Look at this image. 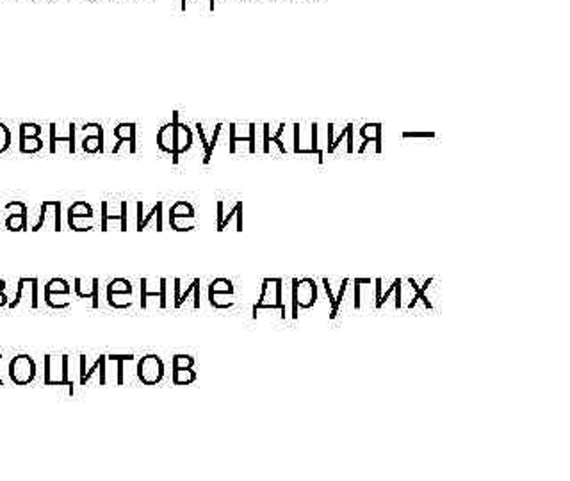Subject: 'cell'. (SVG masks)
<instances>
[{"instance_id": "1", "label": "cell", "mask_w": 570, "mask_h": 481, "mask_svg": "<svg viewBox=\"0 0 570 481\" xmlns=\"http://www.w3.org/2000/svg\"><path fill=\"white\" fill-rule=\"evenodd\" d=\"M45 385H66L69 394L74 396L75 387L74 381L69 380V357L68 355H59V357H52V355H45Z\"/></svg>"}, {"instance_id": "2", "label": "cell", "mask_w": 570, "mask_h": 481, "mask_svg": "<svg viewBox=\"0 0 570 481\" xmlns=\"http://www.w3.org/2000/svg\"><path fill=\"white\" fill-rule=\"evenodd\" d=\"M36 371H38L36 360L25 353L13 357L8 367L9 380L15 385H20V387H22V385L32 383V381L36 380Z\"/></svg>"}, {"instance_id": "3", "label": "cell", "mask_w": 570, "mask_h": 481, "mask_svg": "<svg viewBox=\"0 0 570 481\" xmlns=\"http://www.w3.org/2000/svg\"><path fill=\"white\" fill-rule=\"evenodd\" d=\"M139 381L142 385H157L164 378V362L157 355H145L139 358L138 367H135Z\"/></svg>"}, {"instance_id": "4", "label": "cell", "mask_w": 570, "mask_h": 481, "mask_svg": "<svg viewBox=\"0 0 570 481\" xmlns=\"http://www.w3.org/2000/svg\"><path fill=\"white\" fill-rule=\"evenodd\" d=\"M173 164H178V157L193 147V131L178 119V111H173Z\"/></svg>"}, {"instance_id": "5", "label": "cell", "mask_w": 570, "mask_h": 481, "mask_svg": "<svg viewBox=\"0 0 570 481\" xmlns=\"http://www.w3.org/2000/svg\"><path fill=\"white\" fill-rule=\"evenodd\" d=\"M194 357L191 355H175L173 357V383L191 385L197 381V373L193 371Z\"/></svg>"}, {"instance_id": "6", "label": "cell", "mask_w": 570, "mask_h": 481, "mask_svg": "<svg viewBox=\"0 0 570 481\" xmlns=\"http://www.w3.org/2000/svg\"><path fill=\"white\" fill-rule=\"evenodd\" d=\"M86 360H88L86 355H81V357H79V364H81V371H79V385H88V381L91 380L95 373L100 374V385L107 383V367H105V364H107V355H100L97 362L93 364L89 369L86 367Z\"/></svg>"}, {"instance_id": "7", "label": "cell", "mask_w": 570, "mask_h": 481, "mask_svg": "<svg viewBox=\"0 0 570 481\" xmlns=\"http://www.w3.org/2000/svg\"><path fill=\"white\" fill-rule=\"evenodd\" d=\"M93 207L84 200L75 202L74 205H69L68 212H66V221H68V227L74 232H81V221L82 220H93Z\"/></svg>"}, {"instance_id": "8", "label": "cell", "mask_w": 570, "mask_h": 481, "mask_svg": "<svg viewBox=\"0 0 570 481\" xmlns=\"http://www.w3.org/2000/svg\"><path fill=\"white\" fill-rule=\"evenodd\" d=\"M298 307L312 308L317 301V285L312 278H301L296 282Z\"/></svg>"}, {"instance_id": "9", "label": "cell", "mask_w": 570, "mask_h": 481, "mask_svg": "<svg viewBox=\"0 0 570 481\" xmlns=\"http://www.w3.org/2000/svg\"><path fill=\"white\" fill-rule=\"evenodd\" d=\"M135 132H138V125L132 124V121H125V124L116 125L114 138L118 139V143H116L114 148H112V154H118L124 143H128V145H131V154H135Z\"/></svg>"}, {"instance_id": "10", "label": "cell", "mask_w": 570, "mask_h": 481, "mask_svg": "<svg viewBox=\"0 0 570 481\" xmlns=\"http://www.w3.org/2000/svg\"><path fill=\"white\" fill-rule=\"evenodd\" d=\"M55 132H58V125L51 124V154H55V145L58 143H68L69 154H75L77 152V139H75V136H77V125L69 124L68 134L61 136V138Z\"/></svg>"}, {"instance_id": "11", "label": "cell", "mask_w": 570, "mask_h": 481, "mask_svg": "<svg viewBox=\"0 0 570 481\" xmlns=\"http://www.w3.org/2000/svg\"><path fill=\"white\" fill-rule=\"evenodd\" d=\"M152 220H155V230L157 232L164 230V228H162L164 227V223H162V202H157L148 214H145V211H142L141 216H135V230L142 232L152 223Z\"/></svg>"}, {"instance_id": "12", "label": "cell", "mask_w": 570, "mask_h": 481, "mask_svg": "<svg viewBox=\"0 0 570 481\" xmlns=\"http://www.w3.org/2000/svg\"><path fill=\"white\" fill-rule=\"evenodd\" d=\"M93 129H95V134L86 136L82 139L81 147L86 154H104V127L100 124H93Z\"/></svg>"}, {"instance_id": "13", "label": "cell", "mask_w": 570, "mask_h": 481, "mask_svg": "<svg viewBox=\"0 0 570 481\" xmlns=\"http://www.w3.org/2000/svg\"><path fill=\"white\" fill-rule=\"evenodd\" d=\"M235 129H237V125L235 124H230L228 125V131H230V147H228V150H230V154H235V143H248V150H250V154H255L257 152V136H255V131H257V125L255 124H250L248 125V131H250V134L248 136H235Z\"/></svg>"}, {"instance_id": "14", "label": "cell", "mask_w": 570, "mask_h": 481, "mask_svg": "<svg viewBox=\"0 0 570 481\" xmlns=\"http://www.w3.org/2000/svg\"><path fill=\"white\" fill-rule=\"evenodd\" d=\"M55 296H69V285L65 278H52L45 285V301L52 308Z\"/></svg>"}, {"instance_id": "15", "label": "cell", "mask_w": 570, "mask_h": 481, "mask_svg": "<svg viewBox=\"0 0 570 481\" xmlns=\"http://www.w3.org/2000/svg\"><path fill=\"white\" fill-rule=\"evenodd\" d=\"M180 220H191V221L194 220V207L191 204H189V202L180 200V202H177V204L171 205V209H170V227L175 230V228H177V225H178V221H180Z\"/></svg>"}, {"instance_id": "16", "label": "cell", "mask_w": 570, "mask_h": 481, "mask_svg": "<svg viewBox=\"0 0 570 481\" xmlns=\"http://www.w3.org/2000/svg\"><path fill=\"white\" fill-rule=\"evenodd\" d=\"M16 204H18L20 212L18 214H9L8 218H6V228L11 232H25V230H29L27 205L20 200H16Z\"/></svg>"}, {"instance_id": "17", "label": "cell", "mask_w": 570, "mask_h": 481, "mask_svg": "<svg viewBox=\"0 0 570 481\" xmlns=\"http://www.w3.org/2000/svg\"><path fill=\"white\" fill-rule=\"evenodd\" d=\"M132 293H134V287L127 278H114L107 285V303H111L116 296L131 298Z\"/></svg>"}, {"instance_id": "18", "label": "cell", "mask_w": 570, "mask_h": 481, "mask_svg": "<svg viewBox=\"0 0 570 481\" xmlns=\"http://www.w3.org/2000/svg\"><path fill=\"white\" fill-rule=\"evenodd\" d=\"M382 132H383V125L382 124H364L362 129H360V136L362 139H367V141L374 143V150L376 154H382L383 147H382Z\"/></svg>"}, {"instance_id": "19", "label": "cell", "mask_w": 570, "mask_h": 481, "mask_svg": "<svg viewBox=\"0 0 570 481\" xmlns=\"http://www.w3.org/2000/svg\"><path fill=\"white\" fill-rule=\"evenodd\" d=\"M218 296H234V284L228 278H216L208 285V301H214Z\"/></svg>"}, {"instance_id": "20", "label": "cell", "mask_w": 570, "mask_h": 481, "mask_svg": "<svg viewBox=\"0 0 570 481\" xmlns=\"http://www.w3.org/2000/svg\"><path fill=\"white\" fill-rule=\"evenodd\" d=\"M109 221H121V232L127 230V202H121V214L109 216L107 202H102V232L109 230Z\"/></svg>"}, {"instance_id": "21", "label": "cell", "mask_w": 570, "mask_h": 481, "mask_svg": "<svg viewBox=\"0 0 570 481\" xmlns=\"http://www.w3.org/2000/svg\"><path fill=\"white\" fill-rule=\"evenodd\" d=\"M157 147L164 154H173V121L166 124L157 132Z\"/></svg>"}, {"instance_id": "22", "label": "cell", "mask_w": 570, "mask_h": 481, "mask_svg": "<svg viewBox=\"0 0 570 481\" xmlns=\"http://www.w3.org/2000/svg\"><path fill=\"white\" fill-rule=\"evenodd\" d=\"M139 284H141L139 285V287H141V308L148 307V298H161V301H159V307L166 308V296L161 293V289H159V291H148L147 278H141Z\"/></svg>"}, {"instance_id": "23", "label": "cell", "mask_w": 570, "mask_h": 481, "mask_svg": "<svg viewBox=\"0 0 570 481\" xmlns=\"http://www.w3.org/2000/svg\"><path fill=\"white\" fill-rule=\"evenodd\" d=\"M43 148V141L38 138H23L20 136V152L22 154H36Z\"/></svg>"}, {"instance_id": "24", "label": "cell", "mask_w": 570, "mask_h": 481, "mask_svg": "<svg viewBox=\"0 0 570 481\" xmlns=\"http://www.w3.org/2000/svg\"><path fill=\"white\" fill-rule=\"evenodd\" d=\"M134 355H107V360H114L118 364V385H124V362H132L134 360Z\"/></svg>"}, {"instance_id": "25", "label": "cell", "mask_w": 570, "mask_h": 481, "mask_svg": "<svg viewBox=\"0 0 570 481\" xmlns=\"http://www.w3.org/2000/svg\"><path fill=\"white\" fill-rule=\"evenodd\" d=\"M221 129H223V124H216V127H214V131H212V138H211V141H208L207 150H205L204 164H208V162H211L212 154H214V148H216V145H218V139H220Z\"/></svg>"}, {"instance_id": "26", "label": "cell", "mask_w": 570, "mask_h": 481, "mask_svg": "<svg viewBox=\"0 0 570 481\" xmlns=\"http://www.w3.org/2000/svg\"><path fill=\"white\" fill-rule=\"evenodd\" d=\"M347 284H350V278H344L343 282H340V289H339V296L336 298V303H333V307H331V314H330V319H336L337 314H339V307L340 303H343L344 300V294H346V289H347Z\"/></svg>"}, {"instance_id": "27", "label": "cell", "mask_w": 570, "mask_h": 481, "mask_svg": "<svg viewBox=\"0 0 570 481\" xmlns=\"http://www.w3.org/2000/svg\"><path fill=\"white\" fill-rule=\"evenodd\" d=\"M11 147V132H9L8 125L0 121V154L9 150Z\"/></svg>"}, {"instance_id": "28", "label": "cell", "mask_w": 570, "mask_h": 481, "mask_svg": "<svg viewBox=\"0 0 570 481\" xmlns=\"http://www.w3.org/2000/svg\"><path fill=\"white\" fill-rule=\"evenodd\" d=\"M39 134H41V127L38 124L20 125V136H23V138H38Z\"/></svg>"}, {"instance_id": "29", "label": "cell", "mask_w": 570, "mask_h": 481, "mask_svg": "<svg viewBox=\"0 0 570 481\" xmlns=\"http://www.w3.org/2000/svg\"><path fill=\"white\" fill-rule=\"evenodd\" d=\"M312 147L308 148V152H310V155L316 154L317 159H319V162H323V150L319 148V143H317V132H319V125L317 124H312Z\"/></svg>"}, {"instance_id": "30", "label": "cell", "mask_w": 570, "mask_h": 481, "mask_svg": "<svg viewBox=\"0 0 570 481\" xmlns=\"http://www.w3.org/2000/svg\"><path fill=\"white\" fill-rule=\"evenodd\" d=\"M241 209H243V202H237V204L234 205V209H232V212H228L227 216H223V221H221V225L216 228V230H218V232H223L225 228L228 227V223H230V221H232V218H235V216H237V212H239Z\"/></svg>"}, {"instance_id": "31", "label": "cell", "mask_w": 570, "mask_h": 481, "mask_svg": "<svg viewBox=\"0 0 570 481\" xmlns=\"http://www.w3.org/2000/svg\"><path fill=\"white\" fill-rule=\"evenodd\" d=\"M46 205H48V200H45L41 204V209H39V220H38V223L34 225V227L31 228L32 232H39L43 228V225H45V221H46V214H48V209H46Z\"/></svg>"}, {"instance_id": "32", "label": "cell", "mask_w": 570, "mask_h": 481, "mask_svg": "<svg viewBox=\"0 0 570 481\" xmlns=\"http://www.w3.org/2000/svg\"><path fill=\"white\" fill-rule=\"evenodd\" d=\"M354 284V308H360V287L362 284H371V278H357Z\"/></svg>"}, {"instance_id": "33", "label": "cell", "mask_w": 570, "mask_h": 481, "mask_svg": "<svg viewBox=\"0 0 570 481\" xmlns=\"http://www.w3.org/2000/svg\"><path fill=\"white\" fill-rule=\"evenodd\" d=\"M296 282L298 278H293V289H291V293H293V319H298V316H300V307H298V294H296Z\"/></svg>"}, {"instance_id": "34", "label": "cell", "mask_w": 570, "mask_h": 481, "mask_svg": "<svg viewBox=\"0 0 570 481\" xmlns=\"http://www.w3.org/2000/svg\"><path fill=\"white\" fill-rule=\"evenodd\" d=\"M264 129V154H270L271 152V134H270V124H264L263 125Z\"/></svg>"}, {"instance_id": "35", "label": "cell", "mask_w": 570, "mask_h": 481, "mask_svg": "<svg viewBox=\"0 0 570 481\" xmlns=\"http://www.w3.org/2000/svg\"><path fill=\"white\" fill-rule=\"evenodd\" d=\"M100 280H98L97 277L93 278V298H91V301H93V308H98V289H100Z\"/></svg>"}, {"instance_id": "36", "label": "cell", "mask_w": 570, "mask_h": 481, "mask_svg": "<svg viewBox=\"0 0 570 481\" xmlns=\"http://www.w3.org/2000/svg\"><path fill=\"white\" fill-rule=\"evenodd\" d=\"M346 141H347V154H353V152H354V145H353V124H347Z\"/></svg>"}, {"instance_id": "37", "label": "cell", "mask_w": 570, "mask_h": 481, "mask_svg": "<svg viewBox=\"0 0 570 481\" xmlns=\"http://www.w3.org/2000/svg\"><path fill=\"white\" fill-rule=\"evenodd\" d=\"M193 308H200V278H194V289H193Z\"/></svg>"}, {"instance_id": "38", "label": "cell", "mask_w": 570, "mask_h": 481, "mask_svg": "<svg viewBox=\"0 0 570 481\" xmlns=\"http://www.w3.org/2000/svg\"><path fill=\"white\" fill-rule=\"evenodd\" d=\"M403 138H435L433 132H403Z\"/></svg>"}, {"instance_id": "39", "label": "cell", "mask_w": 570, "mask_h": 481, "mask_svg": "<svg viewBox=\"0 0 570 481\" xmlns=\"http://www.w3.org/2000/svg\"><path fill=\"white\" fill-rule=\"evenodd\" d=\"M300 124H294V154H300Z\"/></svg>"}, {"instance_id": "40", "label": "cell", "mask_w": 570, "mask_h": 481, "mask_svg": "<svg viewBox=\"0 0 570 481\" xmlns=\"http://www.w3.org/2000/svg\"><path fill=\"white\" fill-rule=\"evenodd\" d=\"M401 284H403V280L399 278V282L396 284V289H394V293H396V303H394V307L396 308L401 307Z\"/></svg>"}, {"instance_id": "41", "label": "cell", "mask_w": 570, "mask_h": 481, "mask_svg": "<svg viewBox=\"0 0 570 481\" xmlns=\"http://www.w3.org/2000/svg\"><path fill=\"white\" fill-rule=\"evenodd\" d=\"M223 207H225L223 202H221V200L218 202V225H216V228L220 227L221 221H223V216H225V214H223Z\"/></svg>"}, {"instance_id": "42", "label": "cell", "mask_w": 570, "mask_h": 481, "mask_svg": "<svg viewBox=\"0 0 570 481\" xmlns=\"http://www.w3.org/2000/svg\"><path fill=\"white\" fill-rule=\"evenodd\" d=\"M187 2H191V0H180L182 11H185V8H187ZM207 2H208V9H211V11H214V0H207Z\"/></svg>"}, {"instance_id": "43", "label": "cell", "mask_w": 570, "mask_h": 481, "mask_svg": "<svg viewBox=\"0 0 570 481\" xmlns=\"http://www.w3.org/2000/svg\"><path fill=\"white\" fill-rule=\"evenodd\" d=\"M374 284H376V303H378V301H380V296H382V278H376Z\"/></svg>"}, {"instance_id": "44", "label": "cell", "mask_w": 570, "mask_h": 481, "mask_svg": "<svg viewBox=\"0 0 570 481\" xmlns=\"http://www.w3.org/2000/svg\"><path fill=\"white\" fill-rule=\"evenodd\" d=\"M8 303H9V298H8V294H6V291H0V308L6 307Z\"/></svg>"}, {"instance_id": "45", "label": "cell", "mask_w": 570, "mask_h": 481, "mask_svg": "<svg viewBox=\"0 0 570 481\" xmlns=\"http://www.w3.org/2000/svg\"><path fill=\"white\" fill-rule=\"evenodd\" d=\"M284 132H285V124H280V125H278L277 134H274L273 138H281V136H284Z\"/></svg>"}, {"instance_id": "46", "label": "cell", "mask_w": 570, "mask_h": 481, "mask_svg": "<svg viewBox=\"0 0 570 481\" xmlns=\"http://www.w3.org/2000/svg\"><path fill=\"white\" fill-rule=\"evenodd\" d=\"M6 287H8L6 280H2V278H0V291H6Z\"/></svg>"}, {"instance_id": "47", "label": "cell", "mask_w": 570, "mask_h": 481, "mask_svg": "<svg viewBox=\"0 0 570 481\" xmlns=\"http://www.w3.org/2000/svg\"><path fill=\"white\" fill-rule=\"evenodd\" d=\"M2 357H4V355L0 353V364H2ZM2 385H4V380H2V376H0V387H2Z\"/></svg>"}]
</instances>
